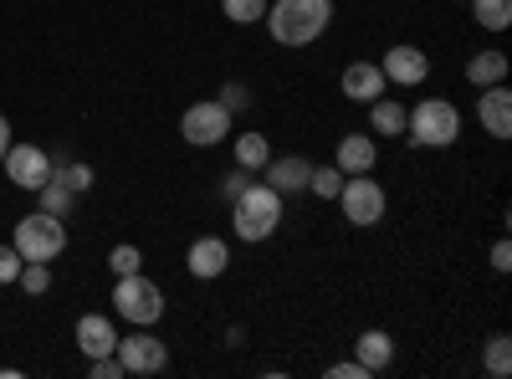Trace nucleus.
<instances>
[{
    "label": "nucleus",
    "mask_w": 512,
    "mask_h": 379,
    "mask_svg": "<svg viewBox=\"0 0 512 379\" xmlns=\"http://www.w3.org/2000/svg\"><path fill=\"white\" fill-rule=\"evenodd\" d=\"M108 267H113V277H128V272H139V267H144L139 246H113V251H108Z\"/></svg>",
    "instance_id": "obj_28"
},
{
    "label": "nucleus",
    "mask_w": 512,
    "mask_h": 379,
    "mask_svg": "<svg viewBox=\"0 0 512 379\" xmlns=\"http://www.w3.org/2000/svg\"><path fill=\"white\" fill-rule=\"evenodd\" d=\"M344 170H338V164H318V170L308 175V190L318 195V200H338V190H344Z\"/></svg>",
    "instance_id": "obj_22"
},
{
    "label": "nucleus",
    "mask_w": 512,
    "mask_h": 379,
    "mask_svg": "<svg viewBox=\"0 0 512 379\" xmlns=\"http://www.w3.org/2000/svg\"><path fill=\"white\" fill-rule=\"evenodd\" d=\"M113 303H118V318L139 323V328H149V323H159V318H164V292H159V282H154V277H144V272L118 277Z\"/></svg>",
    "instance_id": "obj_5"
},
{
    "label": "nucleus",
    "mask_w": 512,
    "mask_h": 379,
    "mask_svg": "<svg viewBox=\"0 0 512 379\" xmlns=\"http://www.w3.org/2000/svg\"><path fill=\"white\" fill-rule=\"evenodd\" d=\"M221 11H226L236 26H251V21L267 16V0H221Z\"/></svg>",
    "instance_id": "obj_24"
},
{
    "label": "nucleus",
    "mask_w": 512,
    "mask_h": 379,
    "mask_svg": "<svg viewBox=\"0 0 512 379\" xmlns=\"http://www.w3.org/2000/svg\"><path fill=\"white\" fill-rule=\"evenodd\" d=\"M21 277V251L16 246H0V287Z\"/></svg>",
    "instance_id": "obj_31"
},
{
    "label": "nucleus",
    "mask_w": 512,
    "mask_h": 379,
    "mask_svg": "<svg viewBox=\"0 0 512 379\" xmlns=\"http://www.w3.org/2000/svg\"><path fill=\"white\" fill-rule=\"evenodd\" d=\"M180 134H185V144H195V149H210V144L231 139V108H226L221 98H216V103H195V108H185Z\"/></svg>",
    "instance_id": "obj_6"
},
{
    "label": "nucleus",
    "mask_w": 512,
    "mask_h": 379,
    "mask_svg": "<svg viewBox=\"0 0 512 379\" xmlns=\"http://www.w3.org/2000/svg\"><path fill=\"white\" fill-rule=\"evenodd\" d=\"M267 185L287 200V195H297V190H308V175H313V164L303 159V154H282V159H267Z\"/></svg>",
    "instance_id": "obj_13"
},
{
    "label": "nucleus",
    "mask_w": 512,
    "mask_h": 379,
    "mask_svg": "<svg viewBox=\"0 0 512 379\" xmlns=\"http://www.w3.org/2000/svg\"><path fill=\"white\" fill-rule=\"evenodd\" d=\"M185 267H190V277H200V282H216V277L231 267V246H226L221 236H200V241H190V251H185Z\"/></svg>",
    "instance_id": "obj_11"
},
{
    "label": "nucleus",
    "mask_w": 512,
    "mask_h": 379,
    "mask_svg": "<svg viewBox=\"0 0 512 379\" xmlns=\"http://www.w3.org/2000/svg\"><path fill=\"white\" fill-rule=\"evenodd\" d=\"M328 379H369V369H364L359 359H344V364H333V369H328Z\"/></svg>",
    "instance_id": "obj_33"
},
{
    "label": "nucleus",
    "mask_w": 512,
    "mask_h": 379,
    "mask_svg": "<svg viewBox=\"0 0 512 379\" xmlns=\"http://www.w3.org/2000/svg\"><path fill=\"white\" fill-rule=\"evenodd\" d=\"M492 272H512V246H507V241L492 246Z\"/></svg>",
    "instance_id": "obj_34"
},
{
    "label": "nucleus",
    "mask_w": 512,
    "mask_h": 379,
    "mask_svg": "<svg viewBox=\"0 0 512 379\" xmlns=\"http://www.w3.org/2000/svg\"><path fill=\"white\" fill-rule=\"evenodd\" d=\"M36 195H41V210H52V216H67V205H72V190H67V185H62L57 175H52L47 185H41Z\"/></svg>",
    "instance_id": "obj_25"
},
{
    "label": "nucleus",
    "mask_w": 512,
    "mask_h": 379,
    "mask_svg": "<svg viewBox=\"0 0 512 379\" xmlns=\"http://www.w3.org/2000/svg\"><path fill=\"white\" fill-rule=\"evenodd\" d=\"M379 164V144L369 134H344L338 139V170L344 175H369Z\"/></svg>",
    "instance_id": "obj_15"
},
{
    "label": "nucleus",
    "mask_w": 512,
    "mask_h": 379,
    "mask_svg": "<svg viewBox=\"0 0 512 379\" xmlns=\"http://www.w3.org/2000/svg\"><path fill=\"white\" fill-rule=\"evenodd\" d=\"M52 175L72 190V195H82V190H93V170L88 164H52Z\"/></svg>",
    "instance_id": "obj_27"
},
{
    "label": "nucleus",
    "mask_w": 512,
    "mask_h": 379,
    "mask_svg": "<svg viewBox=\"0 0 512 379\" xmlns=\"http://www.w3.org/2000/svg\"><path fill=\"white\" fill-rule=\"evenodd\" d=\"M16 282L31 292V298H41V292L52 287V267H47V262H21V277H16Z\"/></svg>",
    "instance_id": "obj_26"
},
{
    "label": "nucleus",
    "mask_w": 512,
    "mask_h": 379,
    "mask_svg": "<svg viewBox=\"0 0 512 379\" xmlns=\"http://www.w3.org/2000/svg\"><path fill=\"white\" fill-rule=\"evenodd\" d=\"M466 82H472V88L507 82V57H502V52H477L472 62H466Z\"/></svg>",
    "instance_id": "obj_19"
},
{
    "label": "nucleus",
    "mask_w": 512,
    "mask_h": 379,
    "mask_svg": "<svg viewBox=\"0 0 512 379\" xmlns=\"http://www.w3.org/2000/svg\"><path fill=\"white\" fill-rule=\"evenodd\" d=\"M231 226H236V241H267L282 226V195L267 180H251L231 200Z\"/></svg>",
    "instance_id": "obj_2"
},
{
    "label": "nucleus",
    "mask_w": 512,
    "mask_h": 379,
    "mask_svg": "<svg viewBox=\"0 0 512 379\" xmlns=\"http://www.w3.org/2000/svg\"><path fill=\"white\" fill-rule=\"evenodd\" d=\"M262 21L277 47H313L333 21V0H277V6H267Z\"/></svg>",
    "instance_id": "obj_1"
},
{
    "label": "nucleus",
    "mask_w": 512,
    "mask_h": 379,
    "mask_svg": "<svg viewBox=\"0 0 512 379\" xmlns=\"http://www.w3.org/2000/svg\"><path fill=\"white\" fill-rule=\"evenodd\" d=\"M477 118H482V129H487L492 139H512V93H507V82H492V88H482Z\"/></svg>",
    "instance_id": "obj_12"
},
{
    "label": "nucleus",
    "mask_w": 512,
    "mask_h": 379,
    "mask_svg": "<svg viewBox=\"0 0 512 379\" xmlns=\"http://www.w3.org/2000/svg\"><path fill=\"white\" fill-rule=\"evenodd\" d=\"M221 103H226L231 113H246V108H251V93H246V82H226V88H221Z\"/></svg>",
    "instance_id": "obj_30"
},
{
    "label": "nucleus",
    "mask_w": 512,
    "mask_h": 379,
    "mask_svg": "<svg viewBox=\"0 0 512 379\" xmlns=\"http://www.w3.org/2000/svg\"><path fill=\"white\" fill-rule=\"evenodd\" d=\"M6 149H11V118L0 113V159H6Z\"/></svg>",
    "instance_id": "obj_35"
},
{
    "label": "nucleus",
    "mask_w": 512,
    "mask_h": 379,
    "mask_svg": "<svg viewBox=\"0 0 512 379\" xmlns=\"http://www.w3.org/2000/svg\"><path fill=\"white\" fill-rule=\"evenodd\" d=\"M379 72H384V82H400V88H420V82L431 77V62H425V52H420V47L400 41V47H390V52H384Z\"/></svg>",
    "instance_id": "obj_10"
},
{
    "label": "nucleus",
    "mask_w": 512,
    "mask_h": 379,
    "mask_svg": "<svg viewBox=\"0 0 512 379\" xmlns=\"http://www.w3.org/2000/svg\"><path fill=\"white\" fill-rule=\"evenodd\" d=\"M11 246L21 251V262H57L67 251V226H62V216H52V210H36V216L16 221Z\"/></svg>",
    "instance_id": "obj_4"
},
{
    "label": "nucleus",
    "mask_w": 512,
    "mask_h": 379,
    "mask_svg": "<svg viewBox=\"0 0 512 379\" xmlns=\"http://www.w3.org/2000/svg\"><path fill=\"white\" fill-rule=\"evenodd\" d=\"M246 185H251V170H241V164H236V170L226 175V185H221V195H226V200H236Z\"/></svg>",
    "instance_id": "obj_32"
},
{
    "label": "nucleus",
    "mask_w": 512,
    "mask_h": 379,
    "mask_svg": "<svg viewBox=\"0 0 512 379\" xmlns=\"http://www.w3.org/2000/svg\"><path fill=\"white\" fill-rule=\"evenodd\" d=\"M88 374H93V379H123L128 369H123V359H118V354H98Z\"/></svg>",
    "instance_id": "obj_29"
},
{
    "label": "nucleus",
    "mask_w": 512,
    "mask_h": 379,
    "mask_svg": "<svg viewBox=\"0 0 512 379\" xmlns=\"http://www.w3.org/2000/svg\"><path fill=\"white\" fill-rule=\"evenodd\" d=\"M344 98H354V103H374V98H384V72H379L374 62H354V67H344Z\"/></svg>",
    "instance_id": "obj_17"
},
{
    "label": "nucleus",
    "mask_w": 512,
    "mask_h": 379,
    "mask_svg": "<svg viewBox=\"0 0 512 379\" xmlns=\"http://www.w3.org/2000/svg\"><path fill=\"white\" fill-rule=\"evenodd\" d=\"M354 359H359L369 374L390 369V359H395V339H390L384 328H364V333H359V344H354Z\"/></svg>",
    "instance_id": "obj_16"
},
{
    "label": "nucleus",
    "mask_w": 512,
    "mask_h": 379,
    "mask_svg": "<svg viewBox=\"0 0 512 379\" xmlns=\"http://www.w3.org/2000/svg\"><path fill=\"white\" fill-rule=\"evenodd\" d=\"M487 374L492 379L512 374V339H507V333H492V339H487Z\"/></svg>",
    "instance_id": "obj_23"
},
{
    "label": "nucleus",
    "mask_w": 512,
    "mask_h": 379,
    "mask_svg": "<svg viewBox=\"0 0 512 379\" xmlns=\"http://www.w3.org/2000/svg\"><path fill=\"white\" fill-rule=\"evenodd\" d=\"M405 134L415 149H451L461 139V113L446 98H420L405 113Z\"/></svg>",
    "instance_id": "obj_3"
},
{
    "label": "nucleus",
    "mask_w": 512,
    "mask_h": 379,
    "mask_svg": "<svg viewBox=\"0 0 512 379\" xmlns=\"http://www.w3.org/2000/svg\"><path fill=\"white\" fill-rule=\"evenodd\" d=\"M405 113H410V108H405L400 98H374V103H369V129H374L379 139H400V134H405Z\"/></svg>",
    "instance_id": "obj_18"
},
{
    "label": "nucleus",
    "mask_w": 512,
    "mask_h": 379,
    "mask_svg": "<svg viewBox=\"0 0 512 379\" xmlns=\"http://www.w3.org/2000/svg\"><path fill=\"white\" fill-rule=\"evenodd\" d=\"M113 354L123 359L128 374H159V369L169 364V349L154 339V333H128V339H118Z\"/></svg>",
    "instance_id": "obj_9"
},
{
    "label": "nucleus",
    "mask_w": 512,
    "mask_h": 379,
    "mask_svg": "<svg viewBox=\"0 0 512 379\" xmlns=\"http://www.w3.org/2000/svg\"><path fill=\"white\" fill-rule=\"evenodd\" d=\"M267 159H272L267 134H241V139H236V164H241V170L262 175V170H267Z\"/></svg>",
    "instance_id": "obj_20"
},
{
    "label": "nucleus",
    "mask_w": 512,
    "mask_h": 379,
    "mask_svg": "<svg viewBox=\"0 0 512 379\" xmlns=\"http://www.w3.org/2000/svg\"><path fill=\"white\" fill-rule=\"evenodd\" d=\"M77 349L98 359V354H113L118 349V333H113V318L103 313H88V318H77Z\"/></svg>",
    "instance_id": "obj_14"
},
{
    "label": "nucleus",
    "mask_w": 512,
    "mask_h": 379,
    "mask_svg": "<svg viewBox=\"0 0 512 379\" xmlns=\"http://www.w3.org/2000/svg\"><path fill=\"white\" fill-rule=\"evenodd\" d=\"M0 164H6V180L16 190H41V185L52 180V154L36 149V144H11Z\"/></svg>",
    "instance_id": "obj_8"
},
{
    "label": "nucleus",
    "mask_w": 512,
    "mask_h": 379,
    "mask_svg": "<svg viewBox=\"0 0 512 379\" xmlns=\"http://www.w3.org/2000/svg\"><path fill=\"white\" fill-rule=\"evenodd\" d=\"M338 205H344V221H354V226H379L384 221V190L369 180V175H349L344 180V190H338Z\"/></svg>",
    "instance_id": "obj_7"
},
{
    "label": "nucleus",
    "mask_w": 512,
    "mask_h": 379,
    "mask_svg": "<svg viewBox=\"0 0 512 379\" xmlns=\"http://www.w3.org/2000/svg\"><path fill=\"white\" fill-rule=\"evenodd\" d=\"M472 16L487 31H507L512 26V0H472Z\"/></svg>",
    "instance_id": "obj_21"
}]
</instances>
